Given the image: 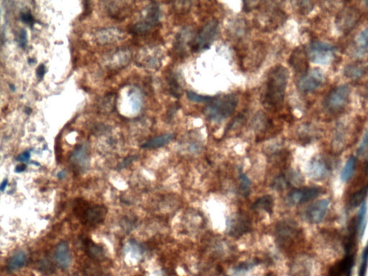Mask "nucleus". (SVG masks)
Masks as SVG:
<instances>
[{
  "instance_id": "cd10ccee",
  "label": "nucleus",
  "mask_w": 368,
  "mask_h": 276,
  "mask_svg": "<svg viewBox=\"0 0 368 276\" xmlns=\"http://www.w3.org/2000/svg\"><path fill=\"white\" fill-rule=\"evenodd\" d=\"M87 254L92 259L101 260L105 256L103 249L95 244L90 243L87 245Z\"/></svg>"
},
{
  "instance_id": "a19ab883",
  "label": "nucleus",
  "mask_w": 368,
  "mask_h": 276,
  "mask_svg": "<svg viewBox=\"0 0 368 276\" xmlns=\"http://www.w3.org/2000/svg\"><path fill=\"white\" fill-rule=\"evenodd\" d=\"M7 184H8V180L7 179H4L2 182H1V185H0V189L1 191H4L7 187Z\"/></svg>"
},
{
  "instance_id": "6e6552de",
  "label": "nucleus",
  "mask_w": 368,
  "mask_h": 276,
  "mask_svg": "<svg viewBox=\"0 0 368 276\" xmlns=\"http://www.w3.org/2000/svg\"><path fill=\"white\" fill-rule=\"evenodd\" d=\"M161 10L155 3H152L147 9L146 16L140 19L135 26L133 31L136 33H143L148 32L156 25L159 21Z\"/></svg>"
},
{
  "instance_id": "c9c22d12",
  "label": "nucleus",
  "mask_w": 368,
  "mask_h": 276,
  "mask_svg": "<svg viewBox=\"0 0 368 276\" xmlns=\"http://www.w3.org/2000/svg\"><path fill=\"white\" fill-rule=\"evenodd\" d=\"M240 181L241 187H242V191H244L245 194L246 191H248L249 188H250V180L247 179V176H246L245 175L242 174L240 176Z\"/></svg>"
},
{
  "instance_id": "a18cd8bd",
  "label": "nucleus",
  "mask_w": 368,
  "mask_h": 276,
  "mask_svg": "<svg viewBox=\"0 0 368 276\" xmlns=\"http://www.w3.org/2000/svg\"><path fill=\"white\" fill-rule=\"evenodd\" d=\"M366 4H367L368 7V1H366Z\"/></svg>"
},
{
  "instance_id": "c03bdc74",
  "label": "nucleus",
  "mask_w": 368,
  "mask_h": 276,
  "mask_svg": "<svg viewBox=\"0 0 368 276\" xmlns=\"http://www.w3.org/2000/svg\"><path fill=\"white\" fill-rule=\"evenodd\" d=\"M10 89H11L13 91H15V90H16V89H15L14 86L13 85H10Z\"/></svg>"
},
{
  "instance_id": "a878e982",
  "label": "nucleus",
  "mask_w": 368,
  "mask_h": 276,
  "mask_svg": "<svg viewBox=\"0 0 368 276\" xmlns=\"http://www.w3.org/2000/svg\"><path fill=\"white\" fill-rule=\"evenodd\" d=\"M354 46L360 52L366 51L368 48V27L365 28L363 31L356 37Z\"/></svg>"
},
{
  "instance_id": "f257e3e1",
  "label": "nucleus",
  "mask_w": 368,
  "mask_h": 276,
  "mask_svg": "<svg viewBox=\"0 0 368 276\" xmlns=\"http://www.w3.org/2000/svg\"><path fill=\"white\" fill-rule=\"evenodd\" d=\"M288 81L289 71L284 66H277L271 71L262 96V102L265 107L274 111L281 108Z\"/></svg>"
},
{
  "instance_id": "39448f33",
  "label": "nucleus",
  "mask_w": 368,
  "mask_h": 276,
  "mask_svg": "<svg viewBox=\"0 0 368 276\" xmlns=\"http://www.w3.org/2000/svg\"><path fill=\"white\" fill-rule=\"evenodd\" d=\"M360 19V10L356 7L348 6L342 9L336 17V26L342 33H349L357 25Z\"/></svg>"
},
{
  "instance_id": "2f4dec72",
  "label": "nucleus",
  "mask_w": 368,
  "mask_h": 276,
  "mask_svg": "<svg viewBox=\"0 0 368 276\" xmlns=\"http://www.w3.org/2000/svg\"><path fill=\"white\" fill-rule=\"evenodd\" d=\"M169 85L170 87V92H171L172 94L176 97H179L181 96V89L180 85L178 83L177 80L174 78V77H171L169 79Z\"/></svg>"
},
{
  "instance_id": "f03ea898",
  "label": "nucleus",
  "mask_w": 368,
  "mask_h": 276,
  "mask_svg": "<svg viewBox=\"0 0 368 276\" xmlns=\"http://www.w3.org/2000/svg\"><path fill=\"white\" fill-rule=\"evenodd\" d=\"M238 96L233 93L214 98L204 110V114L212 121H222L233 114L238 107Z\"/></svg>"
},
{
  "instance_id": "79ce46f5",
  "label": "nucleus",
  "mask_w": 368,
  "mask_h": 276,
  "mask_svg": "<svg viewBox=\"0 0 368 276\" xmlns=\"http://www.w3.org/2000/svg\"><path fill=\"white\" fill-rule=\"evenodd\" d=\"M366 170L368 171V155L366 160Z\"/></svg>"
},
{
  "instance_id": "c756f323",
  "label": "nucleus",
  "mask_w": 368,
  "mask_h": 276,
  "mask_svg": "<svg viewBox=\"0 0 368 276\" xmlns=\"http://www.w3.org/2000/svg\"><path fill=\"white\" fill-rule=\"evenodd\" d=\"M368 266V241L362 253L361 262L359 268V276H366Z\"/></svg>"
},
{
  "instance_id": "a211bd4d",
  "label": "nucleus",
  "mask_w": 368,
  "mask_h": 276,
  "mask_svg": "<svg viewBox=\"0 0 368 276\" xmlns=\"http://www.w3.org/2000/svg\"><path fill=\"white\" fill-rule=\"evenodd\" d=\"M330 168L328 165L322 159L316 158L311 162L309 167V176L313 180L319 181L325 179L328 175Z\"/></svg>"
},
{
  "instance_id": "4468645a",
  "label": "nucleus",
  "mask_w": 368,
  "mask_h": 276,
  "mask_svg": "<svg viewBox=\"0 0 368 276\" xmlns=\"http://www.w3.org/2000/svg\"><path fill=\"white\" fill-rule=\"evenodd\" d=\"M296 226L289 221H284L282 224H279L276 229L277 232V238L279 242L281 244L289 243L294 242L297 237L299 235Z\"/></svg>"
},
{
  "instance_id": "ea45409f",
  "label": "nucleus",
  "mask_w": 368,
  "mask_h": 276,
  "mask_svg": "<svg viewBox=\"0 0 368 276\" xmlns=\"http://www.w3.org/2000/svg\"><path fill=\"white\" fill-rule=\"evenodd\" d=\"M25 169H26V166L25 164H22V165H19L16 167V171L18 172V173H21V172H23Z\"/></svg>"
},
{
  "instance_id": "c85d7f7f",
  "label": "nucleus",
  "mask_w": 368,
  "mask_h": 276,
  "mask_svg": "<svg viewBox=\"0 0 368 276\" xmlns=\"http://www.w3.org/2000/svg\"><path fill=\"white\" fill-rule=\"evenodd\" d=\"M366 213H367V206H366V202H365L360 206L358 217H357V227H358L359 234L360 235H362L365 229Z\"/></svg>"
},
{
  "instance_id": "dca6fc26",
  "label": "nucleus",
  "mask_w": 368,
  "mask_h": 276,
  "mask_svg": "<svg viewBox=\"0 0 368 276\" xmlns=\"http://www.w3.org/2000/svg\"><path fill=\"white\" fill-rule=\"evenodd\" d=\"M54 260L62 269H67L72 262V254L67 242H61L55 247Z\"/></svg>"
},
{
  "instance_id": "e433bc0d",
  "label": "nucleus",
  "mask_w": 368,
  "mask_h": 276,
  "mask_svg": "<svg viewBox=\"0 0 368 276\" xmlns=\"http://www.w3.org/2000/svg\"><path fill=\"white\" fill-rule=\"evenodd\" d=\"M21 19H22V20L24 22L28 24L31 27L34 24V18H33L31 13H22V15H21Z\"/></svg>"
},
{
  "instance_id": "473e14b6",
  "label": "nucleus",
  "mask_w": 368,
  "mask_h": 276,
  "mask_svg": "<svg viewBox=\"0 0 368 276\" xmlns=\"http://www.w3.org/2000/svg\"><path fill=\"white\" fill-rule=\"evenodd\" d=\"M18 42L21 48H25L26 47L27 43H28V36H27V32L25 30L22 29L19 31L18 33Z\"/></svg>"
},
{
  "instance_id": "b1692460",
  "label": "nucleus",
  "mask_w": 368,
  "mask_h": 276,
  "mask_svg": "<svg viewBox=\"0 0 368 276\" xmlns=\"http://www.w3.org/2000/svg\"><path fill=\"white\" fill-rule=\"evenodd\" d=\"M356 158L355 157L352 155L347 161L346 164H345V166L342 169V173H341V180L342 182L346 183L351 179V177L354 174Z\"/></svg>"
},
{
  "instance_id": "9d476101",
  "label": "nucleus",
  "mask_w": 368,
  "mask_h": 276,
  "mask_svg": "<svg viewBox=\"0 0 368 276\" xmlns=\"http://www.w3.org/2000/svg\"><path fill=\"white\" fill-rule=\"evenodd\" d=\"M330 202L327 199L318 201L308 206L305 212L304 217L306 220L311 224H317L322 222L325 217Z\"/></svg>"
},
{
  "instance_id": "6ab92c4d",
  "label": "nucleus",
  "mask_w": 368,
  "mask_h": 276,
  "mask_svg": "<svg viewBox=\"0 0 368 276\" xmlns=\"http://www.w3.org/2000/svg\"><path fill=\"white\" fill-rule=\"evenodd\" d=\"M27 254L22 250L17 252L7 261V270L9 272H15L22 268L27 262Z\"/></svg>"
},
{
  "instance_id": "412c9836",
  "label": "nucleus",
  "mask_w": 368,
  "mask_h": 276,
  "mask_svg": "<svg viewBox=\"0 0 368 276\" xmlns=\"http://www.w3.org/2000/svg\"><path fill=\"white\" fill-rule=\"evenodd\" d=\"M366 73V68L362 63H350L345 66L344 74L350 79L357 80L362 78Z\"/></svg>"
},
{
  "instance_id": "7c9ffc66",
  "label": "nucleus",
  "mask_w": 368,
  "mask_h": 276,
  "mask_svg": "<svg viewBox=\"0 0 368 276\" xmlns=\"http://www.w3.org/2000/svg\"><path fill=\"white\" fill-rule=\"evenodd\" d=\"M187 97L191 102H197V103L209 102V101L213 100L214 99L211 96H203V95L198 94L192 92H187Z\"/></svg>"
},
{
  "instance_id": "7ed1b4c3",
  "label": "nucleus",
  "mask_w": 368,
  "mask_h": 276,
  "mask_svg": "<svg viewBox=\"0 0 368 276\" xmlns=\"http://www.w3.org/2000/svg\"><path fill=\"white\" fill-rule=\"evenodd\" d=\"M351 89L348 84L337 86L327 94L324 106L331 114H339L347 108L350 100Z\"/></svg>"
},
{
  "instance_id": "58836bf2",
  "label": "nucleus",
  "mask_w": 368,
  "mask_h": 276,
  "mask_svg": "<svg viewBox=\"0 0 368 276\" xmlns=\"http://www.w3.org/2000/svg\"><path fill=\"white\" fill-rule=\"evenodd\" d=\"M46 67L44 65L41 64L37 67V70H36V76L39 79H42L44 76L45 74H46Z\"/></svg>"
},
{
  "instance_id": "f8f14e48",
  "label": "nucleus",
  "mask_w": 368,
  "mask_h": 276,
  "mask_svg": "<svg viewBox=\"0 0 368 276\" xmlns=\"http://www.w3.org/2000/svg\"><path fill=\"white\" fill-rule=\"evenodd\" d=\"M108 214V209L105 206L95 205L87 207L81 213L80 218L84 224L96 226L103 222Z\"/></svg>"
},
{
  "instance_id": "4c0bfd02",
  "label": "nucleus",
  "mask_w": 368,
  "mask_h": 276,
  "mask_svg": "<svg viewBox=\"0 0 368 276\" xmlns=\"http://www.w3.org/2000/svg\"><path fill=\"white\" fill-rule=\"evenodd\" d=\"M30 158H31V151H29V150H26V151L21 153L20 155L17 158V161H19V162H27V161H29Z\"/></svg>"
},
{
  "instance_id": "20e7f679",
  "label": "nucleus",
  "mask_w": 368,
  "mask_h": 276,
  "mask_svg": "<svg viewBox=\"0 0 368 276\" xmlns=\"http://www.w3.org/2000/svg\"><path fill=\"white\" fill-rule=\"evenodd\" d=\"M309 59L316 64H328L332 61L335 54V47L321 41H313L308 46Z\"/></svg>"
},
{
  "instance_id": "0eeeda50",
  "label": "nucleus",
  "mask_w": 368,
  "mask_h": 276,
  "mask_svg": "<svg viewBox=\"0 0 368 276\" xmlns=\"http://www.w3.org/2000/svg\"><path fill=\"white\" fill-rule=\"evenodd\" d=\"M219 23L217 20L209 21L199 32L197 37L194 39L192 48L194 51H202L209 48L215 38Z\"/></svg>"
},
{
  "instance_id": "bb28decb",
  "label": "nucleus",
  "mask_w": 368,
  "mask_h": 276,
  "mask_svg": "<svg viewBox=\"0 0 368 276\" xmlns=\"http://www.w3.org/2000/svg\"><path fill=\"white\" fill-rule=\"evenodd\" d=\"M99 105V110L103 113L112 111L115 105V94L110 93L104 97Z\"/></svg>"
},
{
  "instance_id": "72a5a7b5",
  "label": "nucleus",
  "mask_w": 368,
  "mask_h": 276,
  "mask_svg": "<svg viewBox=\"0 0 368 276\" xmlns=\"http://www.w3.org/2000/svg\"><path fill=\"white\" fill-rule=\"evenodd\" d=\"M368 146V131L366 132V135H364V138L363 139V141L360 143V146H359L358 150H357V155L359 156H361L362 155L364 154L366 151V148H367Z\"/></svg>"
},
{
  "instance_id": "ddd939ff",
  "label": "nucleus",
  "mask_w": 368,
  "mask_h": 276,
  "mask_svg": "<svg viewBox=\"0 0 368 276\" xmlns=\"http://www.w3.org/2000/svg\"><path fill=\"white\" fill-rule=\"evenodd\" d=\"M70 162L74 168L84 171L90 166L88 149L84 145L78 146L71 155Z\"/></svg>"
},
{
  "instance_id": "f704fd0d",
  "label": "nucleus",
  "mask_w": 368,
  "mask_h": 276,
  "mask_svg": "<svg viewBox=\"0 0 368 276\" xmlns=\"http://www.w3.org/2000/svg\"><path fill=\"white\" fill-rule=\"evenodd\" d=\"M328 276H343L341 271L340 268H339L338 262H336L334 265H333L331 268L329 270Z\"/></svg>"
},
{
  "instance_id": "9b49d317",
  "label": "nucleus",
  "mask_w": 368,
  "mask_h": 276,
  "mask_svg": "<svg viewBox=\"0 0 368 276\" xmlns=\"http://www.w3.org/2000/svg\"><path fill=\"white\" fill-rule=\"evenodd\" d=\"M322 193L319 187H305L294 190L288 196L289 202L292 204L300 205L317 198Z\"/></svg>"
},
{
  "instance_id": "2eb2a0df",
  "label": "nucleus",
  "mask_w": 368,
  "mask_h": 276,
  "mask_svg": "<svg viewBox=\"0 0 368 276\" xmlns=\"http://www.w3.org/2000/svg\"><path fill=\"white\" fill-rule=\"evenodd\" d=\"M308 59L309 58L307 52L303 48H298L293 51L289 59V63L296 73L305 74L307 73V69L309 68Z\"/></svg>"
},
{
  "instance_id": "423d86ee",
  "label": "nucleus",
  "mask_w": 368,
  "mask_h": 276,
  "mask_svg": "<svg viewBox=\"0 0 368 276\" xmlns=\"http://www.w3.org/2000/svg\"><path fill=\"white\" fill-rule=\"evenodd\" d=\"M326 77L319 69H314L303 75L297 83L298 90L303 93L316 91L324 85Z\"/></svg>"
},
{
  "instance_id": "4be33fe9",
  "label": "nucleus",
  "mask_w": 368,
  "mask_h": 276,
  "mask_svg": "<svg viewBox=\"0 0 368 276\" xmlns=\"http://www.w3.org/2000/svg\"><path fill=\"white\" fill-rule=\"evenodd\" d=\"M368 194V184L363 188L352 194L349 200V205L352 209H355L365 203Z\"/></svg>"
},
{
  "instance_id": "aec40b11",
  "label": "nucleus",
  "mask_w": 368,
  "mask_h": 276,
  "mask_svg": "<svg viewBox=\"0 0 368 276\" xmlns=\"http://www.w3.org/2000/svg\"><path fill=\"white\" fill-rule=\"evenodd\" d=\"M174 138V135L172 133L164 134L159 136L147 140L142 145V147L146 149H155L163 147L170 143Z\"/></svg>"
},
{
  "instance_id": "37998d69",
  "label": "nucleus",
  "mask_w": 368,
  "mask_h": 276,
  "mask_svg": "<svg viewBox=\"0 0 368 276\" xmlns=\"http://www.w3.org/2000/svg\"><path fill=\"white\" fill-rule=\"evenodd\" d=\"M304 4H305V6H307V4H308V1H304ZM304 8H305V11H307V9L308 10H309V9L310 10V7H305Z\"/></svg>"
},
{
  "instance_id": "5701e85b",
  "label": "nucleus",
  "mask_w": 368,
  "mask_h": 276,
  "mask_svg": "<svg viewBox=\"0 0 368 276\" xmlns=\"http://www.w3.org/2000/svg\"><path fill=\"white\" fill-rule=\"evenodd\" d=\"M355 253H346L342 260L339 261L338 265L343 276H351L354 264Z\"/></svg>"
},
{
  "instance_id": "1a4fd4ad",
  "label": "nucleus",
  "mask_w": 368,
  "mask_h": 276,
  "mask_svg": "<svg viewBox=\"0 0 368 276\" xmlns=\"http://www.w3.org/2000/svg\"><path fill=\"white\" fill-rule=\"evenodd\" d=\"M352 131L354 130H351L350 126L349 125H345L343 123L338 124L331 142V147L335 153H340L346 149L347 146L350 141Z\"/></svg>"
},
{
  "instance_id": "393cba45",
  "label": "nucleus",
  "mask_w": 368,
  "mask_h": 276,
  "mask_svg": "<svg viewBox=\"0 0 368 276\" xmlns=\"http://www.w3.org/2000/svg\"><path fill=\"white\" fill-rule=\"evenodd\" d=\"M253 209H262L268 213L272 214L274 209V199L271 196L266 195L261 197L253 204Z\"/></svg>"
},
{
  "instance_id": "f3484780",
  "label": "nucleus",
  "mask_w": 368,
  "mask_h": 276,
  "mask_svg": "<svg viewBox=\"0 0 368 276\" xmlns=\"http://www.w3.org/2000/svg\"><path fill=\"white\" fill-rule=\"evenodd\" d=\"M124 37L125 33L117 28H105L97 31L96 34V41L102 45L115 43L120 41Z\"/></svg>"
}]
</instances>
